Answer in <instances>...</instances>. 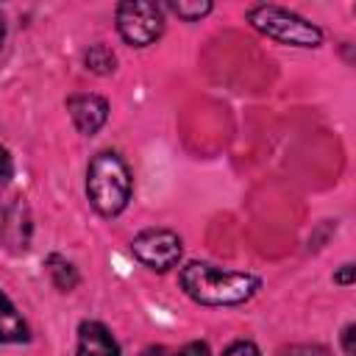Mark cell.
<instances>
[{"instance_id":"cell-1","label":"cell","mask_w":356,"mask_h":356,"mask_svg":"<svg viewBox=\"0 0 356 356\" xmlns=\"http://www.w3.org/2000/svg\"><path fill=\"white\" fill-rule=\"evenodd\" d=\"M181 286L192 300L203 306H234V303H245L259 289V278L248 273H234V270H220L214 264L192 261L181 270Z\"/></svg>"},{"instance_id":"cell-2","label":"cell","mask_w":356,"mask_h":356,"mask_svg":"<svg viewBox=\"0 0 356 356\" xmlns=\"http://www.w3.org/2000/svg\"><path fill=\"white\" fill-rule=\"evenodd\" d=\"M86 192L103 217H114L131 197V172L117 153H97L86 172Z\"/></svg>"},{"instance_id":"cell-3","label":"cell","mask_w":356,"mask_h":356,"mask_svg":"<svg viewBox=\"0 0 356 356\" xmlns=\"http://www.w3.org/2000/svg\"><path fill=\"white\" fill-rule=\"evenodd\" d=\"M248 19L256 31L267 33L270 39H278L284 44H295V47H317L323 42V33L317 25L306 22L303 17L278 8V6H256L248 11Z\"/></svg>"},{"instance_id":"cell-4","label":"cell","mask_w":356,"mask_h":356,"mask_svg":"<svg viewBox=\"0 0 356 356\" xmlns=\"http://www.w3.org/2000/svg\"><path fill=\"white\" fill-rule=\"evenodd\" d=\"M161 28H164V17H161V8L156 3H145V0L120 3L117 31L128 44L145 47V44H150L161 36Z\"/></svg>"},{"instance_id":"cell-5","label":"cell","mask_w":356,"mask_h":356,"mask_svg":"<svg viewBox=\"0 0 356 356\" xmlns=\"http://www.w3.org/2000/svg\"><path fill=\"white\" fill-rule=\"evenodd\" d=\"M131 248H134V256L153 270H170L181 259V239H178V234H172L167 228L142 231L139 236H134Z\"/></svg>"},{"instance_id":"cell-6","label":"cell","mask_w":356,"mask_h":356,"mask_svg":"<svg viewBox=\"0 0 356 356\" xmlns=\"http://www.w3.org/2000/svg\"><path fill=\"white\" fill-rule=\"evenodd\" d=\"M67 111H70L75 128L81 134H86V136L97 134L103 128L106 117H108V106L97 95H75V97H70L67 100Z\"/></svg>"},{"instance_id":"cell-7","label":"cell","mask_w":356,"mask_h":356,"mask_svg":"<svg viewBox=\"0 0 356 356\" xmlns=\"http://www.w3.org/2000/svg\"><path fill=\"white\" fill-rule=\"evenodd\" d=\"M78 356H120V345L106 325L86 320L78 328Z\"/></svg>"},{"instance_id":"cell-8","label":"cell","mask_w":356,"mask_h":356,"mask_svg":"<svg viewBox=\"0 0 356 356\" xmlns=\"http://www.w3.org/2000/svg\"><path fill=\"white\" fill-rule=\"evenodd\" d=\"M28 325L14 309V303L0 292V342H25Z\"/></svg>"},{"instance_id":"cell-9","label":"cell","mask_w":356,"mask_h":356,"mask_svg":"<svg viewBox=\"0 0 356 356\" xmlns=\"http://www.w3.org/2000/svg\"><path fill=\"white\" fill-rule=\"evenodd\" d=\"M47 270H50V278H53V284L58 286V289H72L75 284H78V273H75V267L70 264V261H64L61 256H50L47 259Z\"/></svg>"},{"instance_id":"cell-10","label":"cell","mask_w":356,"mask_h":356,"mask_svg":"<svg viewBox=\"0 0 356 356\" xmlns=\"http://www.w3.org/2000/svg\"><path fill=\"white\" fill-rule=\"evenodd\" d=\"M114 64H117V58H114V53H111L106 44H95V47L86 50V67H89L92 72L106 75V72L114 70Z\"/></svg>"},{"instance_id":"cell-11","label":"cell","mask_w":356,"mask_h":356,"mask_svg":"<svg viewBox=\"0 0 356 356\" xmlns=\"http://www.w3.org/2000/svg\"><path fill=\"white\" fill-rule=\"evenodd\" d=\"M172 11H175L178 17H184V19L192 22V19H200L203 14H209V11H211V3H206V0H203V3H200V0H197V3H172Z\"/></svg>"},{"instance_id":"cell-12","label":"cell","mask_w":356,"mask_h":356,"mask_svg":"<svg viewBox=\"0 0 356 356\" xmlns=\"http://www.w3.org/2000/svg\"><path fill=\"white\" fill-rule=\"evenodd\" d=\"M222 356H261V353H259V348L253 342H245L242 339V342H234Z\"/></svg>"},{"instance_id":"cell-13","label":"cell","mask_w":356,"mask_h":356,"mask_svg":"<svg viewBox=\"0 0 356 356\" xmlns=\"http://www.w3.org/2000/svg\"><path fill=\"white\" fill-rule=\"evenodd\" d=\"M11 170H14V164H11V156H8V150L6 147H0V186L11 178Z\"/></svg>"},{"instance_id":"cell-14","label":"cell","mask_w":356,"mask_h":356,"mask_svg":"<svg viewBox=\"0 0 356 356\" xmlns=\"http://www.w3.org/2000/svg\"><path fill=\"white\" fill-rule=\"evenodd\" d=\"M284 356H328L323 348H317V345H300V348H292V350H286Z\"/></svg>"},{"instance_id":"cell-15","label":"cell","mask_w":356,"mask_h":356,"mask_svg":"<svg viewBox=\"0 0 356 356\" xmlns=\"http://www.w3.org/2000/svg\"><path fill=\"white\" fill-rule=\"evenodd\" d=\"M178 356H209V345L206 342H189Z\"/></svg>"},{"instance_id":"cell-16","label":"cell","mask_w":356,"mask_h":356,"mask_svg":"<svg viewBox=\"0 0 356 356\" xmlns=\"http://www.w3.org/2000/svg\"><path fill=\"white\" fill-rule=\"evenodd\" d=\"M334 281H337V284H350V281H353V267H350V264H345V267L334 275Z\"/></svg>"},{"instance_id":"cell-17","label":"cell","mask_w":356,"mask_h":356,"mask_svg":"<svg viewBox=\"0 0 356 356\" xmlns=\"http://www.w3.org/2000/svg\"><path fill=\"white\" fill-rule=\"evenodd\" d=\"M353 331H356V328H353V325H348V328H345V337H342V342H345V350H348V353H353Z\"/></svg>"},{"instance_id":"cell-18","label":"cell","mask_w":356,"mask_h":356,"mask_svg":"<svg viewBox=\"0 0 356 356\" xmlns=\"http://www.w3.org/2000/svg\"><path fill=\"white\" fill-rule=\"evenodd\" d=\"M142 356H172L167 348H161V345H153V348H147Z\"/></svg>"},{"instance_id":"cell-19","label":"cell","mask_w":356,"mask_h":356,"mask_svg":"<svg viewBox=\"0 0 356 356\" xmlns=\"http://www.w3.org/2000/svg\"><path fill=\"white\" fill-rule=\"evenodd\" d=\"M3 36H6V25H3V19H0V42H3Z\"/></svg>"}]
</instances>
